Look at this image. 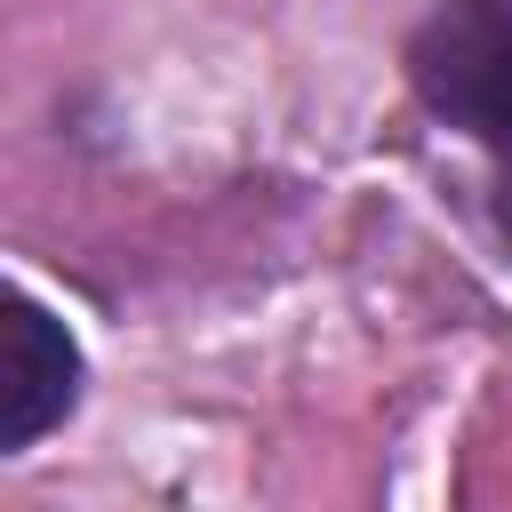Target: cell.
<instances>
[{"instance_id":"obj_2","label":"cell","mask_w":512,"mask_h":512,"mask_svg":"<svg viewBox=\"0 0 512 512\" xmlns=\"http://www.w3.org/2000/svg\"><path fill=\"white\" fill-rule=\"evenodd\" d=\"M80 376L88 368H80L72 328L40 296L8 288V304H0V456H24L40 432H56L80 408Z\"/></svg>"},{"instance_id":"obj_3","label":"cell","mask_w":512,"mask_h":512,"mask_svg":"<svg viewBox=\"0 0 512 512\" xmlns=\"http://www.w3.org/2000/svg\"><path fill=\"white\" fill-rule=\"evenodd\" d=\"M496 216H504V232H512V176H504V192H496Z\"/></svg>"},{"instance_id":"obj_1","label":"cell","mask_w":512,"mask_h":512,"mask_svg":"<svg viewBox=\"0 0 512 512\" xmlns=\"http://www.w3.org/2000/svg\"><path fill=\"white\" fill-rule=\"evenodd\" d=\"M408 88L432 120L512 152V0H440L408 32Z\"/></svg>"}]
</instances>
